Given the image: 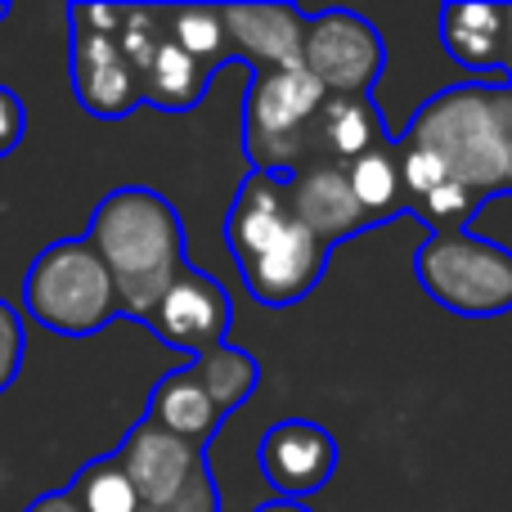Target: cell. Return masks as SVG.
Here are the masks:
<instances>
[{
  "label": "cell",
  "mask_w": 512,
  "mask_h": 512,
  "mask_svg": "<svg viewBox=\"0 0 512 512\" xmlns=\"http://www.w3.org/2000/svg\"><path fill=\"white\" fill-rule=\"evenodd\" d=\"M212 68L194 59L189 50H180L171 41V27H167V41L140 63V99L158 113H194L203 104V95L212 90Z\"/></svg>",
  "instance_id": "17"
},
{
  "label": "cell",
  "mask_w": 512,
  "mask_h": 512,
  "mask_svg": "<svg viewBox=\"0 0 512 512\" xmlns=\"http://www.w3.org/2000/svg\"><path fill=\"white\" fill-rule=\"evenodd\" d=\"M144 512H221V490H216L212 472H198L194 486L167 508H144Z\"/></svg>",
  "instance_id": "25"
},
{
  "label": "cell",
  "mask_w": 512,
  "mask_h": 512,
  "mask_svg": "<svg viewBox=\"0 0 512 512\" xmlns=\"http://www.w3.org/2000/svg\"><path fill=\"white\" fill-rule=\"evenodd\" d=\"M68 490H72V499L81 504V512H144L140 495H135V486H131V477H126V468L117 463V454L90 459Z\"/></svg>",
  "instance_id": "21"
},
{
  "label": "cell",
  "mask_w": 512,
  "mask_h": 512,
  "mask_svg": "<svg viewBox=\"0 0 512 512\" xmlns=\"http://www.w3.org/2000/svg\"><path fill=\"white\" fill-rule=\"evenodd\" d=\"M23 351H27V324L9 301H0V396L18 382L23 369Z\"/></svg>",
  "instance_id": "23"
},
{
  "label": "cell",
  "mask_w": 512,
  "mask_h": 512,
  "mask_svg": "<svg viewBox=\"0 0 512 512\" xmlns=\"http://www.w3.org/2000/svg\"><path fill=\"white\" fill-rule=\"evenodd\" d=\"M144 418H153V423L167 427L180 441L203 445V450L212 445V436L221 432V423H225V414L216 409V400L207 396V387L198 382V373L189 369V364H180V369L162 373V378L153 382Z\"/></svg>",
  "instance_id": "16"
},
{
  "label": "cell",
  "mask_w": 512,
  "mask_h": 512,
  "mask_svg": "<svg viewBox=\"0 0 512 512\" xmlns=\"http://www.w3.org/2000/svg\"><path fill=\"white\" fill-rule=\"evenodd\" d=\"M301 68L319 81L324 95H373L387 68V45L369 18L351 9H324V14H306Z\"/></svg>",
  "instance_id": "7"
},
{
  "label": "cell",
  "mask_w": 512,
  "mask_h": 512,
  "mask_svg": "<svg viewBox=\"0 0 512 512\" xmlns=\"http://www.w3.org/2000/svg\"><path fill=\"white\" fill-rule=\"evenodd\" d=\"M477 207H481V198L450 180V185H441L436 194H427L423 203L409 207V216H418V221L427 225V234H450V230H468Z\"/></svg>",
  "instance_id": "22"
},
{
  "label": "cell",
  "mask_w": 512,
  "mask_h": 512,
  "mask_svg": "<svg viewBox=\"0 0 512 512\" xmlns=\"http://www.w3.org/2000/svg\"><path fill=\"white\" fill-rule=\"evenodd\" d=\"M230 63L243 59L252 72L301 68L306 14L297 5H221Z\"/></svg>",
  "instance_id": "13"
},
{
  "label": "cell",
  "mask_w": 512,
  "mask_h": 512,
  "mask_svg": "<svg viewBox=\"0 0 512 512\" xmlns=\"http://www.w3.org/2000/svg\"><path fill=\"white\" fill-rule=\"evenodd\" d=\"M189 369L198 373V382L207 387V396L216 400V409H221L225 418L248 405L256 382H261V364H256V355L243 351V346H221V351L203 355V360H189Z\"/></svg>",
  "instance_id": "19"
},
{
  "label": "cell",
  "mask_w": 512,
  "mask_h": 512,
  "mask_svg": "<svg viewBox=\"0 0 512 512\" xmlns=\"http://www.w3.org/2000/svg\"><path fill=\"white\" fill-rule=\"evenodd\" d=\"M86 239L95 243L99 261L113 274L122 315L140 319V324L171 292V283L194 265L180 212L171 207V198H162L149 185H122L99 198Z\"/></svg>",
  "instance_id": "2"
},
{
  "label": "cell",
  "mask_w": 512,
  "mask_h": 512,
  "mask_svg": "<svg viewBox=\"0 0 512 512\" xmlns=\"http://www.w3.org/2000/svg\"><path fill=\"white\" fill-rule=\"evenodd\" d=\"M72 90L95 122H122L144 104L140 72L126 59L117 32L72 27Z\"/></svg>",
  "instance_id": "11"
},
{
  "label": "cell",
  "mask_w": 512,
  "mask_h": 512,
  "mask_svg": "<svg viewBox=\"0 0 512 512\" xmlns=\"http://www.w3.org/2000/svg\"><path fill=\"white\" fill-rule=\"evenodd\" d=\"M27 512H81V504L72 499V490H50V495H41Z\"/></svg>",
  "instance_id": "26"
},
{
  "label": "cell",
  "mask_w": 512,
  "mask_h": 512,
  "mask_svg": "<svg viewBox=\"0 0 512 512\" xmlns=\"http://www.w3.org/2000/svg\"><path fill=\"white\" fill-rule=\"evenodd\" d=\"M400 140L436 153L454 185L481 203L512 194V86H450L436 90Z\"/></svg>",
  "instance_id": "3"
},
{
  "label": "cell",
  "mask_w": 512,
  "mask_h": 512,
  "mask_svg": "<svg viewBox=\"0 0 512 512\" xmlns=\"http://www.w3.org/2000/svg\"><path fill=\"white\" fill-rule=\"evenodd\" d=\"M387 126L373 104V95H324L315 117V135H310V162H337L351 167L369 149L387 144Z\"/></svg>",
  "instance_id": "14"
},
{
  "label": "cell",
  "mask_w": 512,
  "mask_h": 512,
  "mask_svg": "<svg viewBox=\"0 0 512 512\" xmlns=\"http://www.w3.org/2000/svg\"><path fill=\"white\" fill-rule=\"evenodd\" d=\"M288 203H292V212H297V221L306 225L328 252H333L337 243L355 239V234L373 230L369 216L355 203L351 176H346V167H337V162H310V167L292 171Z\"/></svg>",
  "instance_id": "12"
},
{
  "label": "cell",
  "mask_w": 512,
  "mask_h": 512,
  "mask_svg": "<svg viewBox=\"0 0 512 512\" xmlns=\"http://www.w3.org/2000/svg\"><path fill=\"white\" fill-rule=\"evenodd\" d=\"M225 243L248 283L252 301L288 310L319 288L328 270V248L297 221L288 203V176L248 171L225 212Z\"/></svg>",
  "instance_id": "1"
},
{
  "label": "cell",
  "mask_w": 512,
  "mask_h": 512,
  "mask_svg": "<svg viewBox=\"0 0 512 512\" xmlns=\"http://www.w3.org/2000/svg\"><path fill=\"white\" fill-rule=\"evenodd\" d=\"M324 90L306 68L252 72L243 90V158L252 171L292 176L310 167V135Z\"/></svg>",
  "instance_id": "5"
},
{
  "label": "cell",
  "mask_w": 512,
  "mask_h": 512,
  "mask_svg": "<svg viewBox=\"0 0 512 512\" xmlns=\"http://www.w3.org/2000/svg\"><path fill=\"white\" fill-rule=\"evenodd\" d=\"M256 468H261L265 486L274 490V499L301 504L333 481L337 441L315 418H283L256 445Z\"/></svg>",
  "instance_id": "9"
},
{
  "label": "cell",
  "mask_w": 512,
  "mask_h": 512,
  "mask_svg": "<svg viewBox=\"0 0 512 512\" xmlns=\"http://www.w3.org/2000/svg\"><path fill=\"white\" fill-rule=\"evenodd\" d=\"M167 27H171V41L194 54L203 68L221 72L230 63L221 5H167Z\"/></svg>",
  "instance_id": "20"
},
{
  "label": "cell",
  "mask_w": 512,
  "mask_h": 512,
  "mask_svg": "<svg viewBox=\"0 0 512 512\" xmlns=\"http://www.w3.org/2000/svg\"><path fill=\"white\" fill-rule=\"evenodd\" d=\"M346 176H351L355 203H360V212L369 216L373 230H378V225H391L396 216L409 212L396 140H387V144H378V149H369L364 158H355L351 167H346Z\"/></svg>",
  "instance_id": "18"
},
{
  "label": "cell",
  "mask_w": 512,
  "mask_h": 512,
  "mask_svg": "<svg viewBox=\"0 0 512 512\" xmlns=\"http://www.w3.org/2000/svg\"><path fill=\"white\" fill-rule=\"evenodd\" d=\"M414 274L436 306L463 319H495L512 310V252L472 230L427 234Z\"/></svg>",
  "instance_id": "6"
},
{
  "label": "cell",
  "mask_w": 512,
  "mask_h": 512,
  "mask_svg": "<svg viewBox=\"0 0 512 512\" xmlns=\"http://www.w3.org/2000/svg\"><path fill=\"white\" fill-rule=\"evenodd\" d=\"M230 324H234L230 292H225V283L216 274L198 270V265H189L171 283L167 297L153 306V315L144 319V328L158 342H167L171 351L185 355V364L230 346Z\"/></svg>",
  "instance_id": "8"
},
{
  "label": "cell",
  "mask_w": 512,
  "mask_h": 512,
  "mask_svg": "<svg viewBox=\"0 0 512 512\" xmlns=\"http://www.w3.org/2000/svg\"><path fill=\"white\" fill-rule=\"evenodd\" d=\"M23 310L54 337H95L122 319V297L95 243L81 234L54 239L45 252H36L23 274Z\"/></svg>",
  "instance_id": "4"
},
{
  "label": "cell",
  "mask_w": 512,
  "mask_h": 512,
  "mask_svg": "<svg viewBox=\"0 0 512 512\" xmlns=\"http://www.w3.org/2000/svg\"><path fill=\"white\" fill-rule=\"evenodd\" d=\"M23 135H27V108H23V99H18L9 86H0V162H5L9 153L23 144Z\"/></svg>",
  "instance_id": "24"
},
{
  "label": "cell",
  "mask_w": 512,
  "mask_h": 512,
  "mask_svg": "<svg viewBox=\"0 0 512 512\" xmlns=\"http://www.w3.org/2000/svg\"><path fill=\"white\" fill-rule=\"evenodd\" d=\"M117 463L126 468L135 495L144 508H167L194 486L198 472H207L203 463V445L180 441L167 427H158L153 418L140 414V423L126 432V441L117 445Z\"/></svg>",
  "instance_id": "10"
},
{
  "label": "cell",
  "mask_w": 512,
  "mask_h": 512,
  "mask_svg": "<svg viewBox=\"0 0 512 512\" xmlns=\"http://www.w3.org/2000/svg\"><path fill=\"white\" fill-rule=\"evenodd\" d=\"M441 45L459 68L508 77V5H445Z\"/></svg>",
  "instance_id": "15"
},
{
  "label": "cell",
  "mask_w": 512,
  "mask_h": 512,
  "mask_svg": "<svg viewBox=\"0 0 512 512\" xmlns=\"http://www.w3.org/2000/svg\"><path fill=\"white\" fill-rule=\"evenodd\" d=\"M9 14H14V9H9V5H5V0H0V23H5V18H9Z\"/></svg>",
  "instance_id": "29"
},
{
  "label": "cell",
  "mask_w": 512,
  "mask_h": 512,
  "mask_svg": "<svg viewBox=\"0 0 512 512\" xmlns=\"http://www.w3.org/2000/svg\"><path fill=\"white\" fill-rule=\"evenodd\" d=\"M256 512H315V508H306V504H292V499H274V504H261Z\"/></svg>",
  "instance_id": "27"
},
{
  "label": "cell",
  "mask_w": 512,
  "mask_h": 512,
  "mask_svg": "<svg viewBox=\"0 0 512 512\" xmlns=\"http://www.w3.org/2000/svg\"><path fill=\"white\" fill-rule=\"evenodd\" d=\"M508 86H512V5H508Z\"/></svg>",
  "instance_id": "28"
}]
</instances>
